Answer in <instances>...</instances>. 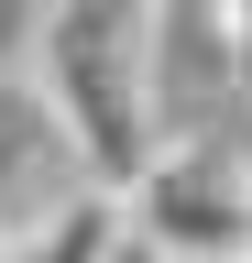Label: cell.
I'll return each mask as SVG.
<instances>
[{
	"mask_svg": "<svg viewBox=\"0 0 252 263\" xmlns=\"http://www.w3.org/2000/svg\"><path fill=\"white\" fill-rule=\"evenodd\" d=\"M22 88L44 99L55 143L77 154V176L110 186V197H132V176L165 154V132H153V88H143V11H121V0L33 11Z\"/></svg>",
	"mask_w": 252,
	"mask_h": 263,
	"instance_id": "obj_1",
	"label": "cell"
},
{
	"mask_svg": "<svg viewBox=\"0 0 252 263\" xmlns=\"http://www.w3.org/2000/svg\"><path fill=\"white\" fill-rule=\"evenodd\" d=\"M132 230L165 263H252V197H241V164H230V121L165 143L132 176Z\"/></svg>",
	"mask_w": 252,
	"mask_h": 263,
	"instance_id": "obj_2",
	"label": "cell"
},
{
	"mask_svg": "<svg viewBox=\"0 0 252 263\" xmlns=\"http://www.w3.org/2000/svg\"><path fill=\"white\" fill-rule=\"evenodd\" d=\"M66 186H88V176H77V154L55 143L44 99L22 88V77H0V241H11L33 209H55Z\"/></svg>",
	"mask_w": 252,
	"mask_h": 263,
	"instance_id": "obj_3",
	"label": "cell"
},
{
	"mask_svg": "<svg viewBox=\"0 0 252 263\" xmlns=\"http://www.w3.org/2000/svg\"><path fill=\"white\" fill-rule=\"evenodd\" d=\"M121 241H132V197H110V186H66L55 209H33L0 241V263H110Z\"/></svg>",
	"mask_w": 252,
	"mask_h": 263,
	"instance_id": "obj_4",
	"label": "cell"
},
{
	"mask_svg": "<svg viewBox=\"0 0 252 263\" xmlns=\"http://www.w3.org/2000/svg\"><path fill=\"white\" fill-rule=\"evenodd\" d=\"M110 263H165V252H153V241H143V230H132V241H121V252H110Z\"/></svg>",
	"mask_w": 252,
	"mask_h": 263,
	"instance_id": "obj_5",
	"label": "cell"
}]
</instances>
